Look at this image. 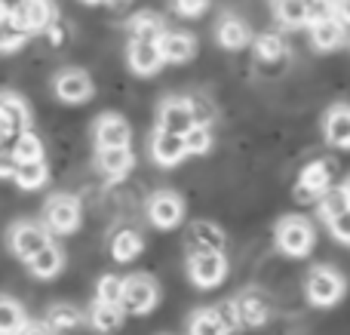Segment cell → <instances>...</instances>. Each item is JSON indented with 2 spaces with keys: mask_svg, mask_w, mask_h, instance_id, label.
<instances>
[{
  "mask_svg": "<svg viewBox=\"0 0 350 335\" xmlns=\"http://www.w3.org/2000/svg\"><path fill=\"white\" fill-rule=\"evenodd\" d=\"M185 243H187V252H221L224 250V234L218 225L212 222H193L185 234Z\"/></svg>",
  "mask_w": 350,
  "mask_h": 335,
  "instance_id": "5bb4252c",
  "label": "cell"
},
{
  "mask_svg": "<svg viewBox=\"0 0 350 335\" xmlns=\"http://www.w3.org/2000/svg\"><path fill=\"white\" fill-rule=\"evenodd\" d=\"M191 335H230V330L221 323L215 308H206L191 317Z\"/></svg>",
  "mask_w": 350,
  "mask_h": 335,
  "instance_id": "d6a6232c",
  "label": "cell"
},
{
  "mask_svg": "<svg viewBox=\"0 0 350 335\" xmlns=\"http://www.w3.org/2000/svg\"><path fill=\"white\" fill-rule=\"evenodd\" d=\"M142 246H145V240L135 228H120L111 237V256H114V262H133L142 252Z\"/></svg>",
  "mask_w": 350,
  "mask_h": 335,
  "instance_id": "7402d4cb",
  "label": "cell"
},
{
  "mask_svg": "<svg viewBox=\"0 0 350 335\" xmlns=\"http://www.w3.org/2000/svg\"><path fill=\"white\" fill-rule=\"evenodd\" d=\"M160 302V289L157 283L148 274H135L126 277V295H123V311L126 314H148L154 311Z\"/></svg>",
  "mask_w": 350,
  "mask_h": 335,
  "instance_id": "52a82bcc",
  "label": "cell"
},
{
  "mask_svg": "<svg viewBox=\"0 0 350 335\" xmlns=\"http://www.w3.org/2000/svg\"><path fill=\"white\" fill-rule=\"evenodd\" d=\"M83 3H111V0H83Z\"/></svg>",
  "mask_w": 350,
  "mask_h": 335,
  "instance_id": "c3c4849f",
  "label": "cell"
},
{
  "mask_svg": "<svg viewBox=\"0 0 350 335\" xmlns=\"http://www.w3.org/2000/svg\"><path fill=\"white\" fill-rule=\"evenodd\" d=\"M98 170L105 172V176L117 178V176H126L129 170H133L135 157L129 148H98V157H96Z\"/></svg>",
  "mask_w": 350,
  "mask_h": 335,
  "instance_id": "44dd1931",
  "label": "cell"
},
{
  "mask_svg": "<svg viewBox=\"0 0 350 335\" xmlns=\"http://www.w3.org/2000/svg\"><path fill=\"white\" fill-rule=\"evenodd\" d=\"M43 222L55 234H71L80 228V200L71 194H55L43 206Z\"/></svg>",
  "mask_w": 350,
  "mask_h": 335,
  "instance_id": "5b68a950",
  "label": "cell"
},
{
  "mask_svg": "<svg viewBox=\"0 0 350 335\" xmlns=\"http://www.w3.org/2000/svg\"><path fill=\"white\" fill-rule=\"evenodd\" d=\"M46 37H49V43H53V46H62V43H65V37H68L65 25H62V22H55L53 28H46Z\"/></svg>",
  "mask_w": 350,
  "mask_h": 335,
  "instance_id": "7bdbcfd3",
  "label": "cell"
},
{
  "mask_svg": "<svg viewBox=\"0 0 350 335\" xmlns=\"http://www.w3.org/2000/svg\"><path fill=\"white\" fill-rule=\"evenodd\" d=\"M148 219H151L154 228L170 231V228H175L185 219V203H181V197L172 194V191H157V194L148 200Z\"/></svg>",
  "mask_w": 350,
  "mask_h": 335,
  "instance_id": "ba28073f",
  "label": "cell"
},
{
  "mask_svg": "<svg viewBox=\"0 0 350 335\" xmlns=\"http://www.w3.org/2000/svg\"><path fill=\"white\" fill-rule=\"evenodd\" d=\"M317 206H320V215H323V219H326V222H335L338 215H345L347 209H350V197H347L345 188H329L326 194L320 197V203H317Z\"/></svg>",
  "mask_w": 350,
  "mask_h": 335,
  "instance_id": "1f68e13d",
  "label": "cell"
},
{
  "mask_svg": "<svg viewBox=\"0 0 350 335\" xmlns=\"http://www.w3.org/2000/svg\"><path fill=\"white\" fill-rule=\"evenodd\" d=\"M129 0H111V6H114V10H120V6H126Z\"/></svg>",
  "mask_w": 350,
  "mask_h": 335,
  "instance_id": "7dc6e473",
  "label": "cell"
},
{
  "mask_svg": "<svg viewBox=\"0 0 350 335\" xmlns=\"http://www.w3.org/2000/svg\"><path fill=\"white\" fill-rule=\"evenodd\" d=\"M160 126L157 129H166L172 135H187L193 126H197V117H193V108H191V98H166L160 105Z\"/></svg>",
  "mask_w": 350,
  "mask_h": 335,
  "instance_id": "30bf717a",
  "label": "cell"
},
{
  "mask_svg": "<svg viewBox=\"0 0 350 335\" xmlns=\"http://www.w3.org/2000/svg\"><path fill=\"white\" fill-rule=\"evenodd\" d=\"M175 12H181V16L193 18L200 16V12H206V6H209V0H172Z\"/></svg>",
  "mask_w": 350,
  "mask_h": 335,
  "instance_id": "60d3db41",
  "label": "cell"
},
{
  "mask_svg": "<svg viewBox=\"0 0 350 335\" xmlns=\"http://www.w3.org/2000/svg\"><path fill=\"white\" fill-rule=\"evenodd\" d=\"M345 191H347V197H350V178H347V182H345Z\"/></svg>",
  "mask_w": 350,
  "mask_h": 335,
  "instance_id": "681fc988",
  "label": "cell"
},
{
  "mask_svg": "<svg viewBox=\"0 0 350 335\" xmlns=\"http://www.w3.org/2000/svg\"><path fill=\"white\" fill-rule=\"evenodd\" d=\"M80 320H83V314H80L74 305H65V302H59V305H53L46 311V326L53 332H71V330H77Z\"/></svg>",
  "mask_w": 350,
  "mask_h": 335,
  "instance_id": "83f0119b",
  "label": "cell"
},
{
  "mask_svg": "<svg viewBox=\"0 0 350 335\" xmlns=\"http://www.w3.org/2000/svg\"><path fill=\"white\" fill-rule=\"evenodd\" d=\"M129 68H133L135 74H142V77H148V74H157V68L163 65V49H160L157 40H129Z\"/></svg>",
  "mask_w": 350,
  "mask_h": 335,
  "instance_id": "7c38bea8",
  "label": "cell"
},
{
  "mask_svg": "<svg viewBox=\"0 0 350 335\" xmlns=\"http://www.w3.org/2000/svg\"><path fill=\"white\" fill-rule=\"evenodd\" d=\"M310 40L320 53H329V49L341 46L345 43V25L341 18H329V22H320V25H310Z\"/></svg>",
  "mask_w": 350,
  "mask_h": 335,
  "instance_id": "603a6c76",
  "label": "cell"
},
{
  "mask_svg": "<svg viewBox=\"0 0 350 335\" xmlns=\"http://www.w3.org/2000/svg\"><path fill=\"white\" fill-rule=\"evenodd\" d=\"M332 178H335L332 160H314V163H308L295 185V200L298 203H320V197L332 188Z\"/></svg>",
  "mask_w": 350,
  "mask_h": 335,
  "instance_id": "6da1fadb",
  "label": "cell"
},
{
  "mask_svg": "<svg viewBox=\"0 0 350 335\" xmlns=\"http://www.w3.org/2000/svg\"><path fill=\"white\" fill-rule=\"evenodd\" d=\"M151 157L157 160L160 166H175L181 157H187L185 135H172V133H166V129H157L151 139Z\"/></svg>",
  "mask_w": 350,
  "mask_h": 335,
  "instance_id": "2e32d148",
  "label": "cell"
},
{
  "mask_svg": "<svg viewBox=\"0 0 350 335\" xmlns=\"http://www.w3.org/2000/svg\"><path fill=\"white\" fill-rule=\"evenodd\" d=\"M25 3L28 0H0V10H3V16H18L25 10Z\"/></svg>",
  "mask_w": 350,
  "mask_h": 335,
  "instance_id": "ee69618b",
  "label": "cell"
},
{
  "mask_svg": "<svg viewBox=\"0 0 350 335\" xmlns=\"http://www.w3.org/2000/svg\"><path fill=\"white\" fill-rule=\"evenodd\" d=\"M273 16L286 25V28H301L308 22V0H273Z\"/></svg>",
  "mask_w": 350,
  "mask_h": 335,
  "instance_id": "f1b7e54d",
  "label": "cell"
},
{
  "mask_svg": "<svg viewBox=\"0 0 350 335\" xmlns=\"http://www.w3.org/2000/svg\"><path fill=\"white\" fill-rule=\"evenodd\" d=\"M166 34L163 22H160V16H154V12H139V16L129 22V40H157Z\"/></svg>",
  "mask_w": 350,
  "mask_h": 335,
  "instance_id": "4316f807",
  "label": "cell"
},
{
  "mask_svg": "<svg viewBox=\"0 0 350 335\" xmlns=\"http://www.w3.org/2000/svg\"><path fill=\"white\" fill-rule=\"evenodd\" d=\"M326 142L335 148H350V105H335L323 120Z\"/></svg>",
  "mask_w": 350,
  "mask_h": 335,
  "instance_id": "d6986e66",
  "label": "cell"
},
{
  "mask_svg": "<svg viewBox=\"0 0 350 335\" xmlns=\"http://www.w3.org/2000/svg\"><path fill=\"white\" fill-rule=\"evenodd\" d=\"M25 326H28V314H25V308L18 305L16 299L6 295V299L0 302V332L18 335V332H25Z\"/></svg>",
  "mask_w": 350,
  "mask_h": 335,
  "instance_id": "484cf974",
  "label": "cell"
},
{
  "mask_svg": "<svg viewBox=\"0 0 350 335\" xmlns=\"http://www.w3.org/2000/svg\"><path fill=\"white\" fill-rule=\"evenodd\" d=\"M10 154H12V160L16 163H31V160H43V142H40V135L37 133H22L16 142H12V148H10Z\"/></svg>",
  "mask_w": 350,
  "mask_h": 335,
  "instance_id": "f546056e",
  "label": "cell"
},
{
  "mask_svg": "<svg viewBox=\"0 0 350 335\" xmlns=\"http://www.w3.org/2000/svg\"><path fill=\"white\" fill-rule=\"evenodd\" d=\"M215 311H218V317H221V323L228 326L230 332H234V330H240V326H243V323H240V314H237V302H224V305H218Z\"/></svg>",
  "mask_w": 350,
  "mask_h": 335,
  "instance_id": "ab89813d",
  "label": "cell"
},
{
  "mask_svg": "<svg viewBox=\"0 0 350 335\" xmlns=\"http://www.w3.org/2000/svg\"><path fill=\"white\" fill-rule=\"evenodd\" d=\"M329 18H338V6H335V0H308V22L310 25L329 22Z\"/></svg>",
  "mask_w": 350,
  "mask_h": 335,
  "instance_id": "8d00e7d4",
  "label": "cell"
},
{
  "mask_svg": "<svg viewBox=\"0 0 350 335\" xmlns=\"http://www.w3.org/2000/svg\"><path fill=\"white\" fill-rule=\"evenodd\" d=\"M49 246V231L43 225H34V222H18L10 231V250L16 252L22 262H31L37 252H43Z\"/></svg>",
  "mask_w": 350,
  "mask_h": 335,
  "instance_id": "8992f818",
  "label": "cell"
},
{
  "mask_svg": "<svg viewBox=\"0 0 350 335\" xmlns=\"http://www.w3.org/2000/svg\"><path fill=\"white\" fill-rule=\"evenodd\" d=\"M255 55H258V62L283 65L286 62V40L280 34H261L258 40H255Z\"/></svg>",
  "mask_w": 350,
  "mask_h": 335,
  "instance_id": "4dcf8cb0",
  "label": "cell"
},
{
  "mask_svg": "<svg viewBox=\"0 0 350 335\" xmlns=\"http://www.w3.org/2000/svg\"><path fill=\"white\" fill-rule=\"evenodd\" d=\"M62 268H65V256H62V250H59V246H53V243H49L43 252H37V256L28 262V271L34 277H40V280L55 277Z\"/></svg>",
  "mask_w": 350,
  "mask_h": 335,
  "instance_id": "cb8c5ba5",
  "label": "cell"
},
{
  "mask_svg": "<svg viewBox=\"0 0 350 335\" xmlns=\"http://www.w3.org/2000/svg\"><path fill=\"white\" fill-rule=\"evenodd\" d=\"M237 302V314H240V323L243 326H265L267 320H271V302H267L265 293H258V289H246V293H240V299Z\"/></svg>",
  "mask_w": 350,
  "mask_h": 335,
  "instance_id": "4fadbf2b",
  "label": "cell"
},
{
  "mask_svg": "<svg viewBox=\"0 0 350 335\" xmlns=\"http://www.w3.org/2000/svg\"><path fill=\"white\" fill-rule=\"evenodd\" d=\"M53 86H55V96H59L65 105H83L86 98L92 96V80H90V74L80 71V68L62 71Z\"/></svg>",
  "mask_w": 350,
  "mask_h": 335,
  "instance_id": "8fae6325",
  "label": "cell"
},
{
  "mask_svg": "<svg viewBox=\"0 0 350 335\" xmlns=\"http://www.w3.org/2000/svg\"><path fill=\"white\" fill-rule=\"evenodd\" d=\"M123 305H108V302H96L90 311V323L98 332H117L123 326Z\"/></svg>",
  "mask_w": 350,
  "mask_h": 335,
  "instance_id": "d4e9b609",
  "label": "cell"
},
{
  "mask_svg": "<svg viewBox=\"0 0 350 335\" xmlns=\"http://www.w3.org/2000/svg\"><path fill=\"white\" fill-rule=\"evenodd\" d=\"M126 295V280L117 274H105L96 283V302H108V305H123Z\"/></svg>",
  "mask_w": 350,
  "mask_h": 335,
  "instance_id": "e575fe53",
  "label": "cell"
},
{
  "mask_svg": "<svg viewBox=\"0 0 350 335\" xmlns=\"http://www.w3.org/2000/svg\"><path fill=\"white\" fill-rule=\"evenodd\" d=\"M277 246L292 258H301L314 250V225L301 215H289L277 225Z\"/></svg>",
  "mask_w": 350,
  "mask_h": 335,
  "instance_id": "7a4b0ae2",
  "label": "cell"
},
{
  "mask_svg": "<svg viewBox=\"0 0 350 335\" xmlns=\"http://www.w3.org/2000/svg\"><path fill=\"white\" fill-rule=\"evenodd\" d=\"M335 6H338V18L345 25H350V0H335Z\"/></svg>",
  "mask_w": 350,
  "mask_h": 335,
  "instance_id": "f6af8a7d",
  "label": "cell"
},
{
  "mask_svg": "<svg viewBox=\"0 0 350 335\" xmlns=\"http://www.w3.org/2000/svg\"><path fill=\"white\" fill-rule=\"evenodd\" d=\"M187 277L200 289L218 286L228 277V258H224V252H193V256H187Z\"/></svg>",
  "mask_w": 350,
  "mask_h": 335,
  "instance_id": "277c9868",
  "label": "cell"
},
{
  "mask_svg": "<svg viewBox=\"0 0 350 335\" xmlns=\"http://www.w3.org/2000/svg\"><path fill=\"white\" fill-rule=\"evenodd\" d=\"M28 37H31V31H25L12 16H3V28H0V46H3V53H16L18 46H25Z\"/></svg>",
  "mask_w": 350,
  "mask_h": 335,
  "instance_id": "d590c367",
  "label": "cell"
},
{
  "mask_svg": "<svg viewBox=\"0 0 350 335\" xmlns=\"http://www.w3.org/2000/svg\"><path fill=\"white\" fill-rule=\"evenodd\" d=\"M18 335H55V332L43 323V326H25V332H18Z\"/></svg>",
  "mask_w": 350,
  "mask_h": 335,
  "instance_id": "bcb514c9",
  "label": "cell"
},
{
  "mask_svg": "<svg viewBox=\"0 0 350 335\" xmlns=\"http://www.w3.org/2000/svg\"><path fill=\"white\" fill-rule=\"evenodd\" d=\"M98 148H129V123L120 114H105L96 123Z\"/></svg>",
  "mask_w": 350,
  "mask_h": 335,
  "instance_id": "e0dca14e",
  "label": "cell"
},
{
  "mask_svg": "<svg viewBox=\"0 0 350 335\" xmlns=\"http://www.w3.org/2000/svg\"><path fill=\"white\" fill-rule=\"evenodd\" d=\"M185 145H187V154H206L212 148V133L209 126H193L191 133L185 135Z\"/></svg>",
  "mask_w": 350,
  "mask_h": 335,
  "instance_id": "74e56055",
  "label": "cell"
},
{
  "mask_svg": "<svg viewBox=\"0 0 350 335\" xmlns=\"http://www.w3.org/2000/svg\"><path fill=\"white\" fill-rule=\"evenodd\" d=\"M191 108H193V117H197V126H209L215 120V105L206 96H191Z\"/></svg>",
  "mask_w": 350,
  "mask_h": 335,
  "instance_id": "f35d334b",
  "label": "cell"
},
{
  "mask_svg": "<svg viewBox=\"0 0 350 335\" xmlns=\"http://www.w3.org/2000/svg\"><path fill=\"white\" fill-rule=\"evenodd\" d=\"M49 170L43 160H31V163H18L16 170V185L25 191H34V188H43V182H46Z\"/></svg>",
  "mask_w": 350,
  "mask_h": 335,
  "instance_id": "836d02e7",
  "label": "cell"
},
{
  "mask_svg": "<svg viewBox=\"0 0 350 335\" xmlns=\"http://www.w3.org/2000/svg\"><path fill=\"white\" fill-rule=\"evenodd\" d=\"M160 49H163L166 62L181 65V62L193 59V53H197V40H193L187 31H166V34L160 37Z\"/></svg>",
  "mask_w": 350,
  "mask_h": 335,
  "instance_id": "ac0fdd59",
  "label": "cell"
},
{
  "mask_svg": "<svg viewBox=\"0 0 350 335\" xmlns=\"http://www.w3.org/2000/svg\"><path fill=\"white\" fill-rule=\"evenodd\" d=\"M329 231H332L335 240H341V243H350V209L345 215H338L335 222H329Z\"/></svg>",
  "mask_w": 350,
  "mask_h": 335,
  "instance_id": "b9f144b4",
  "label": "cell"
},
{
  "mask_svg": "<svg viewBox=\"0 0 350 335\" xmlns=\"http://www.w3.org/2000/svg\"><path fill=\"white\" fill-rule=\"evenodd\" d=\"M215 37H218V43H221L224 49H243L249 40H252V31H249V25L243 22V18L224 16L221 22H218V28H215Z\"/></svg>",
  "mask_w": 350,
  "mask_h": 335,
  "instance_id": "ffe728a7",
  "label": "cell"
},
{
  "mask_svg": "<svg viewBox=\"0 0 350 335\" xmlns=\"http://www.w3.org/2000/svg\"><path fill=\"white\" fill-rule=\"evenodd\" d=\"M304 293H308L310 305L332 308L335 302H341V295H345V277H341L335 268H314L308 274Z\"/></svg>",
  "mask_w": 350,
  "mask_h": 335,
  "instance_id": "3957f363",
  "label": "cell"
},
{
  "mask_svg": "<svg viewBox=\"0 0 350 335\" xmlns=\"http://www.w3.org/2000/svg\"><path fill=\"white\" fill-rule=\"evenodd\" d=\"M12 18H16L25 31H31V34H34V31H46V28H53V25L59 22L53 0H28L25 10L18 12V16H12Z\"/></svg>",
  "mask_w": 350,
  "mask_h": 335,
  "instance_id": "9a60e30c",
  "label": "cell"
},
{
  "mask_svg": "<svg viewBox=\"0 0 350 335\" xmlns=\"http://www.w3.org/2000/svg\"><path fill=\"white\" fill-rule=\"evenodd\" d=\"M28 105L16 96V92H6L3 102H0V126H3V142L6 148H12V142L22 133H28Z\"/></svg>",
  "mask_w": 350,
  "mask_h": 335,
  "instance_id": "9c48e42d",
  "label": "cell"
}]
</instances>
